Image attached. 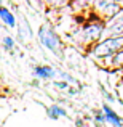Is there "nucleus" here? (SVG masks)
I'll list each match as a JSON object with an SVG mask.
<instances>
[{
  "mask_svg": "<svg viewBox=\"0 0 123 127\" xmlns=\"http://www.w3.org/2000/svg\"><path fill=\"white\" fill-rule=\"evenodd\" d=\"M3 3H5V0H0V6H3Z\"/></svg>",
  "mask_w": 123,
  "mask_h": 127,
  "instance_id": "15",
  "label": "nucleus"
},
{
  "mask_svg": "<svg viewBox=\"0 0 123 127\" xmlns=\"http://www.w3.org/2000/svg\"><path fill=\"white\" fill-rule=\"evenodd\" d=\"M37 39L40 42V45L43 48H46L48 52H51L54 56L58 58H64L66 55V45L64 40L61 39V35L56 32V29L53 28L48 23H43V24L38 26L37 29Z\"/></svg>",
  "mask_w": 123,
  "mask_h": 127,
  "instance_id": "3",
  "label": "nucleus"
},
{
  "mask_svg": "<svg viewBox=\"0 0 123 127\" xmlns=\"http://www.w3.org/2000/svg\"><path fill=\"white\" fill-rule=\"evenodd\" d=\"M109 35H123V8L115 16H112L110 19L104 23L102 37H109Z\"/></svg>",
  "mask_w": 123,
  "mask_h": 127,
  "instance_id": "5",
  "label": "nucleus"
},
{
  "mask_svg": "<svg viewBox=\"0 0 123 127\" xmlns=\"http://www.w3.org/2000/svg\"><path fill=\"white\" fill-rule=\"evenodd\" d=\"M122 48H123V35H109V37H102L99 42H96L93 47H89L86 50V53L94 61L105 63L117 52H120Z\"/></svg>",
  "mask_w": 123,
  "mask_h": 127,
  "instance_id": "2",
  "label": "nucleus"
},
{
  "mask_svg": "<svg viewBox=\"0 0 123 127\" xmlns=\"http://www.w3.org/2000/svg\"><path fill=\"white\" fill-rule=\"evenodd\" d=\"M102 113H104V119H105V124L110 126V127H123V119L122 116H118L117 113L112 109V106H109L107 103L101 106Z\"/></svg>",
  "mask_w": 123,
  "mask_h": 127,
  "instance_id": "6",
  "label": "nucleus"
},
{
  "mask_svg": "<svg viewBox=\"0 0 123 127\" xmlns=\"http://www.w3.org/2000/svg\"><path fill=\"white\" fill-rule=\"evenodd\" d=\"M107 64L105 66H109V68H117V69H123V48L120 50V52H117L112 58H109L107 61Z\"/></svg>",
  "mask_w": 123,
  "mask_h": 127,
  "instance_id": "10",
  "label": "nucleus"
},
{
  "mask_svg": "<svg viewBox=\"0 0 123 127\" xmlns=\"http://www.w3.org/2000/svg\"><path fill=\"white\" fill-rule=\"evenodd\" d=\"M0 23H2L5 28H8V29H15L16 24H18L16 15H15V13H13L6 5L0 6Z\"/></svg>",
  "mask_w": 123,
  "mask_h": 127,
  "instance_id": "7",
  "label": "nucleus"
},
{
  "mask_svg": "<svg viewBox=\"0 0 123 127\" xmlns=\"http://www.w3.org/2000/svg\"><path fill=\"white\" fill-rule=\"evenodd\" d=\"M93 121H94V126H104L105 124V119H104V113L102 109H94L93 111Z\"/></svg>",
  "mask_w": 123,
  "mask_h": 127,
  "instance_id": "12",
  "label": "nucleus"
},
{
  "mask_svg": "<svg viewBox=\"0 0 123 127\" xmlns=\"http://www.w3.org/2000/svg\"><path fill=\"white\" fill-rule=\"evenodd\" d=\"M46 118L51 121H59L62 118H67V109L59 103H51L50 106H46Z\"/></svg>",
  "mask_w": 123,
  "mask_h": 127,
  "instance_id": "8",
  "label": "nucleus"
},
{
  "mask_svg": "<svg viewBox=\"0 0 123 127\" xmlns=\"http://www.w3.org/2000/svg\"><path fill=\"white\" fill-rule=\"evenodd\" d=\"M51 85L54 87V89H58L59 92H67V89L70 87V84H69V82L62 81V79H56V81H53Z\"/></svg>",
  "mask_w": 123,
  "mask_h": 127,
  "instance_id": "13",
  "label": "nucleus"
},
{
  "mask_svg": "<svg viewBox=\"0 0 123 127\" xmlns=\"http://www.w3.org/2000/svg\"><path fill=\"white\" fill-rule=\"evenodd\" d=\"M0 42H2V47L6 50V52H13V50L16 48V40L10 34H3V37H2Z\"/></svg>",
  "mask_w": 123,
  "mask_h": 127,
  "instance_id": "11",
  "label": "nucleus"
},
{
  "mask_svg": "<svg viewBox=\"0 0 123 127\" xmlns=\"http://www.w3.org/2000/svg\"><path fill=\"white\" fill-rule=\"evenodd\" d=\"M91 2L93 0H72L70 6L74 13H91Z\"/></svg>",
  "mask_w": 123,
  "mask_h": 127,
  "instance_id": "9",
  "label": "nucleus"
},
{
  "mask_svg": "<svg viewBox=\"0 0 123 127\" xmlns=\"http://www.w3.org/2000/svg\"><path fill=\"white\" fill-rule=\"evenodd\" d=\"M122 10L120 0H93L91 2V13L94 18L101 21H107L115 16Z\"/></svg>",
  "mask_w": 123,
  "mask_h": 127,
  "instance_id": "4",
  "label": "nucleus"
},
{
  "mask_svg": "<svg viewBox=\"0 0 123 127\" xmlns=\"http://www.w3.org/2000/svg\"><path fill=\"white\" fill-rule=\"evenodd\" d=\"M101 93H102V96H104L105 100H107L109 103H114L115 101V98H114V95H112V93H109L107 90L104 89V85H101Z\"/></svg>",
  "mask_w": 123,
  "mask_h": 127,
  "instance_id": "14",
  "label": "nucleus"
},
{
  "mask_svg": "<svg viewBox=\"0 0 123 127\" xmlns=\"http://www.w3.org/2000/svg\"><path fill=\"white\" fill-rule=\"evenodd\" d=\"M104 35V21L94 18L85 21L83 24H80L72 34V40L77 47L88 50L89 47H93L96 42H99Z\"/></svg>",
  "mask_w": 123,
  "mask_h": 127,
  "instance_id": "1",
  "label": "nucleus"
}]
</instances>
